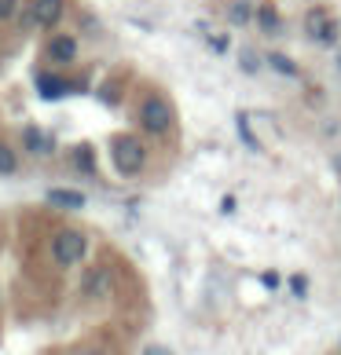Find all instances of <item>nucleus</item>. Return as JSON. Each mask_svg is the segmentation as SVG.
Wrapping results in <instances>:
<instances>
[{
  "instance_id": "obj_1",
  "label": "nucleus",
  "mask_w": 341,
  "mask_h": 355,
  "mask_svg": "<svg viewBox=\"0 0 341 355\" xmlns=\"http://www.w3.org/2000/svg\"><path fill=\"white\" fill-rule=\"evenodd\" d=\"M173 121H176V114H173V107H169V99L147 96L140 103V125L147 128L151 136H165L169 128H173Z\"/></svg>"
},
{
  "instance_id": "obj_2",
  "label": "nucleus",
  "mask_w": 341,
  "mask_h": 355,
  "mask_svg": "<svg viewBox=\"0 0 341 355\" xmlns=\"http://www.w3.org/2000/svg\"><path fill=\"white\" fill-rule=\"evenodd\" d=\"M85 253H88V242H85L81 231H59L56 242H51V257H56V264H63V268L81 264Z\"/></svg>"
},
{
  "instance_id": "obj_3",
  "label": "nucleus",
  "mask_w": 341,
  "mask_h": 355,
  "mask_svg": "<svg viewBox=\"0 0 341 355\" xmlns=\"http://www.w3.org/2000/svg\"><path fill=\"white\" fill-rule=\"evenodd\" d=\"M143 162H147V150H143L140 139H133V136L114 139V165L122 176H136L143 168Z\"/></svg>"
},
{
  "instance_id": "obj_4",
  "label": "nucleus",
  "mask_w": 341,
  "mask_h": 355,
  "mask_svg": "<svg viewBox=\"0 0 341 355\" xmlns=\"http://www.w3.org/2000/svg\"><path fill=\"white\" fill-rule=\"evenodd\" d=\"M305 33L316 44H334L338 41V19L326 8H308L305 11Z\"/></svg>"
},
{
  "instance_id": "obj_5",
  "label": "nucleus",
  "mask_w": 341,
  "mask_h": 355,
  "mask_svg": "<svg viewBox=\"0 0 341 355\" xmlns=\"http://www.w3.org/2000/svg\"><path fill=\"white\" fill-rule=\"evenodd\" d=\"M59 19H63V0H33V4H30V22L33 26L51 30Z\"/></svg>"
},
{
  "instance_id": "obj_6",
  "label": "nucleus",
  "mask_w": 341,
  "mask_h": 355,
  "mask_svg": "<svg viewBox=\"0 0 341 355\" xmlns=\"http://www.w3.org/2000/svg\"><path fill=\"white\" fill-rule=\"evenodd\" d=\"M77 55V41L74 37H51V44H48V59H56V62H70Z\"/></svg>"
},
{
  "instance_id": "obj_7",
  "label": "nucleus",
  "mask_w": 341,
  "mask_h": 355,
  "mask_svg": "<svg viewBox=\"0 0 341 355\" xmlns=\"http://www.w3.org/2000/svg\"><path fill=\"white\" fill-rule=\"evenodd\" d=\"M22 143H26V150H30V154H48L51 150V139L37 125H26L22 128Z\"/></svg>"
},
{
  "instance_id": "obj_8",
  "label": "nucleus",
  "mask_w": 341,
  "mask_h": 355,
  "mask_svg": "<svg viewBox=\"0 0 341 355\" xmlns=\"http://www.w3.org/2000/svg\"><path fill=\"white\" fill-rule=\"evenodd\" d=\"M48 202H51V205H59V209H85V194H81V191L51 187V191H48Z\"/></svg>"
},
{
  "instance_id": "obj_9",
  "label": "nucleus",
  "mask_w": 341,
  "mask_h": 355,
  "mask_svg": "<svg viewBox=\"0 0 341 355\" xmlns=\"http://www.w3.org/2000/svg\"><path fill=\"white\" fill-rule=\"evenodd\" d=\"M37 88H41V96L44 99H59V96H67V81H59V77H37Z\"/></svg>"
},
{
  "instance_id": "obj_10",
  "label": "nucleus",
  "mask_w": 341,
  "mask_h": 355,
  "mask_svg": "<svg viewBox=\"0 0 341 355\" xmlns=\"http://www.w3.org/2000/svg\"><path fill=\"white\" fill-rule=\"evenodd\" d=\"M85 289H88V297H107V289H110V275L107 271H92L88 275V282H85Z\"/></svg>"
},
{
  "instance_id": "obj_11",
  "label": "nucleus",
  "mask_w": 341,
  "mask_h": 355,
  "mask_svg": "<svg viewBox=\"0 0 341 355\" xmlns=\"http://www.w3.org/2000/svg\"><path fill=\"white\" fill-rule=\"evenodd\" d=\"M15 150H11V147H4V143H0V176H11V173H15Z\"/></svg>"
},
{
  "instance_id": "obj_12",
  "label": "nucleus",
  "mask_w": 341,
  "mask_h": 355,
  "mask_svg": "<svg viewBox=\"0 0 341 355\" xmlns=\"http://www.w3.org/2000/svg\"><path fill=\"white\" fill-rule=\"evenodd\" d=\"M268 62H272V67L279 70V73H286V77H297V67H294V62L286 59V55H272Z\"/></svg>"
},
{
  "instance_id": "obj_13",
  "label": "nucleus",
  "mask_w": 341,
  "mask_h": 355,
  "mask_svg": "<svg viewBox=\"0 0 341 355\" xmlns=\"http://www.w3.org/2000/svg\"><path fill=\"white\" fill-rule=\"evenodd\" d=\"M239 136H242L246 143H250V150H260V143H257V136L250 132V121H246L242 114H239Z\"/></svg>"
},
{
  "instance_id": "obj_14",
  "label": "nucleus",
  "mask_w": 341,
  "mask_h": 355,
  "mask_svg": "<svg viewBox=\"0 0 341 355\" xmlns=\"http://www.w3.org/2000/svg\"><path fill=\"white\" fill-rule=\"evenodd\" d=\"M246 19H250V4H246V0H239V4L231 8V22L239 26V22H246Z\"/></svg>"
},
{
  "instance_id": "obj_15",
  "label": "nucleus",
  "mask_w": 341,
  "mask_h": 355,
  "mask_svg": "<svg viewBox=\"0 0 341 355\" xmlns=\"http://www.w3.org/2000/svg\"><path fill=\"white\" fill-rule=\"evenodd\" d=\"M260 26H265V30H279V15H275L272 8H260Z\"/></svg>"
},
{
  "instance_id": "obj_16",
  "label": "nucleus",
  "mask_w": 341,
  "mask_h": 355,
  "mask_svg": "<svg viewBox=\"0 0 341 355\" xmlns=\"http://www.w3.org/2000/svg\"><path fill=\"white\" fill-rule=\"evenodd\" d=\"M15 11H19V0H0V22H4V19H11Z\"/></svg>"
},
{
  "instance_id": "obj_17",
  "label": "nucleus",
  "mask_w": 341,
  "mask_h": 355,
  "mask_svg": "<svg viewBox=\"0 0 341 355\" xmlns=\"http://www.w3.org/2000/svg\"><path fill=\"white\" fill-rule=\"evenodd\" d=\"M147 355H169L165 348H147Z\"/></svg>"
},
{
  "instance_id": "obj_18",
  "label": "nucleus",
  "mask_w": 341,
  "mask_h": 355,
  "mask_svg": "<svg viewBox=\"0 0 341 355\" xmlns=\"http://www.w3.org/2000/svg\"><path fill=\"white\" fill-rule=\"evenodd\" d=\"M85 355H103V352H85Z\"/></svg>"
},
{
  "instance_id": "obj_19",
  "label": "nucleus",
  "mask_w": 341,
  "mask_h": 355,
  "mask_svg": "<svg viewBox=\"0 0 341 355\" xmlns=\"http://www.w3.org/2000/svg\"><path fill=\"white\" fill-rule=\"evenodd\" d=\"M338 67H341V55H338Z\"/></svg>"
}]
</instances>
